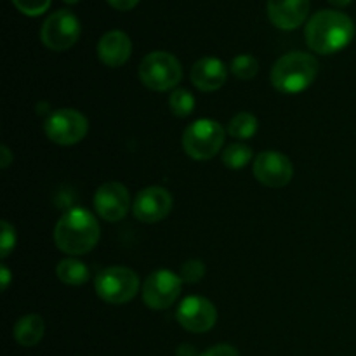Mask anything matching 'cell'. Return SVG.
Here are the masks:
<instances>
[{"label": "cell", "instance_id": "cell-18", "mask_svg": "<svg viewBox=\"0 0 356 356\" xmlns=\"http://www.w3.org/2000/svg\"><path fill=\"white\" fill-rule=\"evenodd\" d=\"M56 275H58L59 280L66 285H82L89 280L90 273L89 268L79 259H63L61 263L56 266Z\"/></svg>", "mask_w": 356, "mask_h": 356}, {"label": "cell", "instance_id": "cell-21", "mask_svg": "<svg viewBox=\"0 0 356 356\" xmlns=\"http://www.w3.org/2000/svg\"><path fill=\"white\" fill-rule=\"evenodd\" d=\"M169 108L176 117H188L193 113L195 97L188 89H176L169 97Z\"/></svg>", "mask_w": 356, "mask_h": 356}, {"label": "cell", "instance_id": "cell-9", "mask_svg": "<svg viewBox=\"0 0 356 356\" xmlns=\"http://www.w3.org/2000/svg\"><path fill=\"white\" fill-rule=\"evenodd\" d=\"M181 285H183V280L174 271H155L146 278L145 285H143L145 305L152 309H167L179 298Z\"/></svg>", "mask_w": 356, "mask_h": 356}, {"label": "cell", "instance_id": "cell-25", "mask_svg": "<svg viewBox=\"0 0 356 356\" xmlns=\"http://www.w3.org/2000/svg\"><path fill=\"white\" fill-rule=\"evenodd\" d=\"M16 247V229L9 221H2V240H0V256L6 259Z\"/></svg>", "mask_w": 356, "mask_h": 356}, {"label": "cell", "instance_id": "cell-13", "mask_svg": "<svg viewBox=\"0 0 356 356\" xmlns=\"http://www.w3.org/2000/svg\"><path fill=\"white\" fill-rule=\"evenodd\" d=\"M136 219L141 222H159L169 216L172 211V197L165 188L149 186L138 193L134 204H132Z\"/></svg>", "mask_w": 356, "mask_h": 356}, {"label": "cell", "instance_id": "cell-11", "mask_svg": "<svg viewBox=\"0 0 356 356\" xmlns=\"http://www.w3.org/2000/svg\"><path fill=\"white\" fill-rule=\"evenodd\" d=\"M254 176L268 188H284L291 183L294 167L284 153L268 149L259 153L254 160Z\"/></svg>", "mask_w": 356, "mask_h": 356}, {"label": "cell", "instance_id": "cell-15", "mask_svg": "<svg viewBox=\"0 0 356 356\" xmlns=\"http://www.w3.org/2000/svg\"><path fill=\"white\" fill-rule=\"evenodd\" d=\"M132 54V42L122 30L106 31L97 42V58L110 68L125 65Z\"/></svg>", "mask_w": 356, "mask_h": 356}, {"label": "cell", "instance_id": "cell-10", "mask_svg": "<svg viewBox=\"0 0 356 356\" xmlns=\"http://www.w3.org/2000/svg\"><path fill=\"white\" fill-rule=\"evenodd\" d=\"M177 323L193 334L209 332L218 322V309L209 299L202 296H190L183 299L176 312Z\"/></svg>", "mask_w": 356, "mask_h": 356}, {"label": "cell", "instance_id": "cell-17", "mask_svg": "<svg viewBox=\"0 0 356 356\" xmlns=\"http://www.w3.org/2000/svg\"><path fill=\"white\" fill-rule=\"evenodd\" d=\"M45 332V323L42 320L40 315H35V313H30V315L21 316L19 320L14 325V339H16L17 344L24 348L37 346L42 341Z\"/></svg>", "mask_w": 356, "mask_h": 356}, {"label": "cell", "instance_id": "cell-1", "mask_svg": "<svg viewBox=\"0 0 356 356\" xmlns=\"http://www.w3.org/2000/svg\"><path fill=\"white\" fill-rule=\"evenodd\" d=\"M355 23L341 10L325 9L308 21L305 38L308 47L316 54H334L351 44L355 37Z\"/></svg>", "mask_w": 356, "mask_h": 356}, {"label": "cell", "instance_id": "cell-26", "mask_svg": "<svg viewBox=\"0 0 356 356\" xmlns=\"http://www.w3.org/2000/svg\"><path fill=\"white\" fill-rule=\"evenodd\" d=\"M202 356H240V355L238 351H236L233 346H229V344H216V346H212L211 350L205 351Z\"/></svg>", "mask_w": 356, "mask_h": 356}, {"label": "cell", "instance_id": "cell-27", "mask_svg": "<svg viewBox=\"0 0 356 356\" xmlns=\"http://www.w3.org/2000/svg\"><path fill=\"white\" fill-rule=\"evenodd\" d=\"M106 2L117 10H131L138 6L139 0H106Z\"/></svg>", "mask_w": 356, "mask_h": 356}, {"label": "cell", "instance_id": "cell-3", "mask_svg": "<svg viewBox=\"0 0 356 356\" xmlns=\"http://www.w3.org/2000/svg\"><path fill=\"white\" fill-rule=\"evenodd\" d=\"M318 75L315 56L296 51L282 56L271 68V83L282 94H299L308 89Z\"/></svg>", "mask_w": 356, "mask_h": 356}, {"label": "cell", "instance_id": "cell-2", "mask_svg": "<svg viewBox=\"0 0 356 356\" xmlns=\"http://www.w3.org/2000/svg\"><path fill=\"white\" fill-rule=\"evenodd\" d=\"M54 242L56 247L68 256H83L99 242V225L87 209L75 207L58 221Z\"/></svg>", "mask_w": 356, "mask_h": 356}, {"label": "cell", "instance_id": "cell-22", "mask_svg": "<svg viewBox=\"0 0 356 356\" xmlns=\"http://www.w3.org/2000/svg\"><path fill=\"white\" fill-rule=\"evenodd\" d=\"M232 73L240 80H250L257 75L259 72V63L254 56L250 54H240L232 61Z\"/></svg>", "mask_w": 356, "mask_h": 356}, {"label": "cell", "instance_id": "cell-23", "mask_svg": "<svg viewBox=\"0 0 356 356\" xmlns=\"http://www.w3.org/2000/svg\"><path fill=\"white\" fill-rule=\"evenodd\" d=\"M14 7H16L19 13H23L24 16H40L51 6V0H13Z\"/></svg>", "mask_w": 356, "mask_h": 356}, {"label": "cell", "instance_id": "cell-28", "mask_svg": "<svg viewBox=\"0 0 356 356\" xmlns=\"http://www.w3.org/2000/svg\"><path fill=\"white\" fill-rule=\"evenodd\" d=\"M0 155H2V163H0V165H2V169H7L10 160H13V155H10L9 148H7V146H2V148H0Z\"/></svg>", "mask_w": 356, "mask_h": 356}, {"label": "cell", "instance_id": "cell-24", "mask_svg": "<svg viewBox=\"0 0 356 356\" xmlns=\"http://www.w3.org/2000/svg\"><path fill=\"white\" fill-rule=\"evenodd\" d=\"M204 275H205L204 263L198 259H190L183 264L179 277L181 280L188 282V284H197V282H200L202 278H204Z\"/></svg>", "mask_w": 356, "mask_h": 356}, {"label": "cell", "instance_id": "cell-4", "mask_svg": "<svg viewBox=\"0 0 356 356\" xmlns=\"http://www.w3.org/2000/svg\"><path fill=\"white\" fill-rule=\"evenodd\" d=\"M183 68L177 58L170 52L155 51L145 56L139 65V80L143 86L156 92L174 89L181 82Z\"/></svg>", "mask_w": 356, "mask_h": 356}, {"label": "cell", "instance_id": "cell-8", "mask_svg": "<svg viewBox=\"0 0 356 356\" xmlns=\"http://www.w3.org/2000/svg\"><path fill=\"white\" fill-rule=\"evenodd\" d=\"M80 21L79 17L68 9H61L52 13L44 21L40 28V40L51 51H68L76 44L80 37Z\"/></svg>", "mask_w": 356, "mask_h": 356}, {"label": "cell", "instance_id": "cell-20", "mask_svg": "<svg viewBox=\"0 0 356 356\" xmlns=\"http://www.w3.org/2000/svg\"><path fill=\"white\" fill-rule=\"evenodd\" d=\"M252 159V148L242 143H235V145H229L228 148L222 152V163H225L228 169L238 170L243 169L247 163Z\"/></svg>", "mask_w": 356, "mask_h": 356}, {"label": "cell", "instance_id": "cell-31", "mask_svg": "<svg viewBox=\"0 0 356 356\" xmlns=\"http://www.w3.org/2000/svg\"><path fill=\"white\" fill-rule=\"evenodd\" d=\"M65 2H66V3H70V6H73V3H79L80 0H65Z\"/></svg>", "mask_w": 356, "mask_h": 356}, {"label": "cell", "instance_id": "cell-29", "mask_svg": "<svg viewBox=\"0 0 356 356\" xmlns=\"http://www.w3.org/2000/svg\"><path fill=\"white\" fill-rule=\"evenodd\" d=\"M0 278H2V291H7V287H9V282H10V271L7 270L6 266L0 268Z\"/></svg>", "mask_w": 356, "mask_h": 356}, {"label": "cell", "instance_id": "cell-14", "mask_svg": "<svg viewBox=\"0 0 356 356\" xmlns=\"http://www.w3.org/2000/svg\"><path fill=\"white\" fill-rule=\"evenodd\" d=\"M309 14V0H268V16L280 30H296Z\"/></svg>", "mask_w": 356, "mask_h": 356}, {"label": "cell", "instance_id": "cell-12", "mask_svg": "<svg viewBox=\"0 0 356 356\" xmlns=\"http://www.w3.org/2000/svg\"><path fill=\"white\" fill-rule=\"evenodd\" d=\"M131 207L129 190L122 183L110 181L97 188L94 195V209L97 216L108 222H117L127 216Z\"/></svg>", "mask_w": 356, "mask_h": 356}, {"label": "cell", "instance_id": "cell-19", "mask_svg": "<svg viewBox=\"0 0 356 356\" xmlns=\"http://www.w3.org/2000/svg\"><path fill=\"white\" fill-rule=\"evenodd\" d=\"M228 132L232 138L243 139V141L254 138L257 132V118L249 111H242L229 120Z\"/></svg>", "mask_w": 356, "mask_h": 356}, {"label": "cell", "instance_id": "cell-30", "mask_svg": "<svg viewBox=\"0 0 356 356\" xmlns=\"http://www.w3.org/2000/svg\"><path fill=\"white\" fill-rule=\"evenodd\" d=\"M353 0H329V3H332L334 7H348Z\"/></svg>", "mask_w": 356, "mask_h": 356}, {"label": "cell", "instance_id": "cell-6", "mask_svg": "<svg viewBox=\"0 0 356 356\" xmlns=\"http://www.w3.org/2000/svg\"><path fill=\"white\" fill-rule=\"evenodd\" d=\"M225 143V129L219 122L200 118L183 134V148L193 160H209L218 155Z\"/></svg>", "mask_w": 356, "mask_h": 356}, {"label": "cell", "instance_id": "cell-5", "mask_svg": "<svg viewBox=\"0 0 356 356\" xmlns=\"http://www.w3.org/2000/svg\"><path fill=\"white\" fill-rule=\"evenodd\" d=\"M96 294L108 305H125L138 296L139 277L125 266H110L94 280Z\"/></svg>", "mask_w": 356, "mask_h": 356}, {"label": "cell", "instance_id": "cell-7", "mask_svg": "<svg viewBox=\"0 0 356 356\" xmlns=\"http://www.w3.org/2000/svg\"><path fill=\"white\" fill-rule=\"evenodd\" d=\"M45 136L49 141L59 146H72L82 141L89 131L87 117L73 108H61L52 111L44 124Z\"/></svg>", "mask_w": 356, "mask_h": 356}, {"label": "cell", "instance_id": "cell-16", "mask_svg": "<svg viewBox=\"0 0 356 356\" xmlns=\"http://www.w3.org/2000/svg\"><path fill=\"white\" fill-rule=\"evenodd\" d=\"M228 76V68L218 58H202L191 68V82L204 92H214L221 89Z\"/></svg>", "mask_w": 356, "mask_h": 356}]
</instances>
